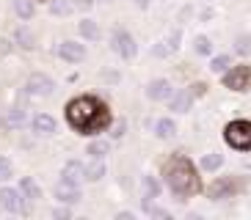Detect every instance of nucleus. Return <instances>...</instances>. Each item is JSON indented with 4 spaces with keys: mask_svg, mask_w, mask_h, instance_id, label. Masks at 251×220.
<instances>
[{
    "mask_svg": "<svg viewBox=\"0 0 251 220\" xmlns=\"http://www.w3.org/2000/svg\"><path fill=\"white\" fill-rule=\"evenodd\" d=\"M11 6H14V14L20 17L23 22L33 20V14H36V6H33V0H14Z\"/></svg>",
    "mask_w": 251,
    "mask_h": 220,
    "instance_id": "24",
    "label": "nucleus"
},
{
    "mask_svg": "<svg viewBox=\"0 0 251 220\" xmlns=\"http://www.w3.org/2000/svg\"><path fill=\"white\" fill-rule=\"evenodd\" d=\"M224 143L235 152H251V121L249 118H235L224 127Z\"/></svg>",
    "mask_w": 251,
    "mask_h": 220,
    "instance_id": "3",
    "label": "nucleus"
},
{
    "mask_svg": "<svg viewBox=\"0 0 251 220\" xmlns=\"http://www.w3.org/2000/svg\"><path fill=\"white\" fill-rule=\"evenodd\" d=\"M52 196L58 204H67V206H75L83 201V193H80V184H69V182H58L52 187Z\"/></svg>",
    "mask_w": 251,
    "mask_h": 220,
    "instance_id": "11",
    "label": "nucleus"
},
{
    "mask_svg": "<svg viewBox=\"0 0 251 220\" xmlns=\"http://www.w3.org/2000/svg\"><path fill=\"white\" fill-rule=\"evenodd\" d=\"M55 55H58L61 61H67V64H80V61H86L89 50H86V44L83 42L64 39V42H58V47H55Z\"/></svg>",
    "mask_w": 251,
    "mask_h": 220,
    "instance_id": "9",
    "label": "nucleus"
},
{
    "mask_svg": "<svg viewBox=\"0 0 251 220\" xmlns=\"http://www.w3.org/2000/svg\"><path fill=\"white\" fill-rule=\"evenodd\" d=\"M61 182L83 184V182H86V162H80V160H67V162H64V168H61Z\"/></svg>",
    "mask_w": 251,
    "mask_h": 220,
    "instance_id": "13",
    "label": "nucleus"
},
{
    "mask_svg": "<svg viewBox=\"0 0 251 220\" xmlns=\"http://www.w3.org/2000/svg\"><path fill=\"white\" fill-rule=\"evenodd\" d=\"M0 209L8 212V215H25L28 212V198L23 196L20 187L3 184V187H0Z\"/></svg>",
    "mask_w": 251,
    "mask_h": 220,
    "instance_id": "5",
    "label": "nucleus"
},
{
    "mask_svg": "<svg viewBox=\"0 0 251 220\" xmlns=\"http://www.w3.org/2000/svg\"><path fill=\"white\" fill-rule=\"evenodd\" d=\"M125 130H127V121H119V124H113V138H125Z\"/></svg>",
    "mask_w": 251,
    "mask_h": 220,
    "instance_id": "32",
    "label": "nucleus"
},
{
    "mask_svg": "<svg viewBox=\"0 0 251 220\" xmlns=\"http://www.w3.org/2000/svg\"><path fill=\"white\" fill-rule=\"evenodd\" d=\"M105 174H108V165H105V160H97V157H91V160L86 162V182H100Z\"/></svg>",
    "mask_w": 251,
    "mask_h": 220,
    "instance_id": "20",
    "label": "nucleus"
},
{
    "mask_svg": "<svg viewBox=\"0 0 251 220\" xmlns=\"http://www.w3.org/2000/svg\"><path fill=\"white\" fill-rule=\"evenodd\" d=\"M14 176V168H11V160H6V157H0V182H8Z\"/></svg>",
    "mask_w": 251,
    "mask_h": 220,
    "instance_id": "31",
    "label": "nucleus"
},
{
    "mask_svg": "<svg viewBox=\"0 0 251 220\" xmlns=\"http://www.w3.org/2000/svg\"><path fill=\"white\" fill-rule=\"evenodd\" d=\"M25 94H28V96H39V99L52 96V94H55V80H52L50 74H45V72H33L28 80H25Z\"/></svg>",
    "mask_w": 251,
    "mask_h": 220,
    "instance_id": "7",
    "label": "nucleus"
},
{
    "mask_svg": "<svg viewBox=\"0 0 251 220\" xmlns=\"http://www.w3.org/2000/svg\"><path fill=\"white\" fill-rule=\"evenodd\" d=\"M28 124H30V130H33V135H39V138H52V135L58 132V121H55L50 113H36Z\"/></svg>",
    "mask_w": 251,
    "mask_h": 220,
    "instance_id": "12",
    "label": "nucleus"
},
{
    "mask_svg": "<svg viewBox=\"0 0 251 220\" xmlns=\"http://www.w3.org/2000/svg\"><path fill=\"white\" fill-rule=\"evenodd\" d=\"M193 52H196V55H201V58H210V55H213V39L204 36V33L193 36Z\"/></svg>",
    "mask_w": 251,
    "mask_h": 220,
    "instance_id": "23",
    "label": "nucleus"
},
{
    "mask_svg": "<svg viewBox=\"0 0 251 220\" xmlns=\"http://www.w3.org/2000/svg\"><path fill=\"white\" fill-rule=\"evenodd\" d=\"M152 132H155V138L157 140H171V138H177V121L169 116H160L155 121V127H152Z\"/></svg>",
    "mask_w": 251,
    "mask_h": 220,
    "instance_id": "15",
    "label": "nucleus"
},
{
    "mask_svg": "<svg viewBox=\"0 0 251 220\" xmlns=\"http://www.w3.org/2000/svg\"><path fill=\"white\" fill-rule=\"evenodd\" d=\"M69 215H72V212H69V206H67V204L58 206V209H52V218H69Z\"/></svg>",
    "mask_w": 251,
    "mask_h": 220,
    "instance_id": "33",
    "label": "nucleus"
},
{
    "mask_svg": "<svg viewBox=\"0 0 251 220\" xmlns=\"http://www.w3.org/2000/svg\"><path fill=\"white\" fill-rule=\"evenodd\" d=\"M163 176H166V187H169L179 201L196 196L199 187H201L199 174H196V168H193V162L188 160V157H182V154H174V157H171L169 165L163 168Z\"/></svg>",
    "mask_w": 251,
    "mask_h": 220,
    "instance_id": "2",
    "label": "nucleus"
},
{
    "mask_svg": "<svg viewBox=\"0 0 251 220\" xmlns=\"http://www.w3.org/2000/svg\"><path fill=\"white\" fill-rule=\"evenodd\" d=\"M166 42H169L171 52H177L179 47H182V44H179V42H182V30H179V28H174V30L169 33V36H166Z\"/></svg>",
    "mask_w": 251,
    "mask_h": 220,
    "instance_id": "30",
    "label": "nucleus"
},
{
    "mask_svg": "<svg viewBox=\"0 0 251 220\" xmlns=\"http://www.w3.org/2000/svg\"><path fill=\"white\" fill-rule=\"evenodd\" d=\"M221 165H224V154H218V152H210V154H204V157L199 160V168L207 171V174L218 171Z\"/></svg>",
    "mask_w": 251,
    "mask_h": 220,
    "instance_id": "25",
    "label": "nucleus"
},
{
    "mask_svg": "<svg viewBox=\"0 0 251 220\" xmlns=\"http://www.w3.org/2000/svg\"><path fill=\"white\" fill-rule=\"evenodd\" d=\"M111 50L116 52L122 61H133L135 55H138V42H135V36L130 33V30L113 28V33H111Z\"/></svg>",
    "mask_w": 251,
    "mask_h": 220,
    "instance_id": "4",
    "label": "nucleus"
},
{
    "mask_svg": "<svg viewBox=\"0 0 251 220\" xmlns=\"http://www.w3.org/2000/svg\"><path fill=\"white\" fill-rule=\"evenodd\" d=\"M163 196V184L155 174H144L141 176V206H144V212L149 215V209L155 206V201Z\"/></svg>",
    "mask_w": 251,
    "mask_h": 220,
    "instance_id": "8",
    "label": "nucleus"
},
{
    "mask_svg": "<svg viewBox=\"0 0 251 220\" xmlns=\"http://www.w3.org/2000/svg\"><path fill=\"white\" fill-rule=\"evenodd\" d=\"M174 83L169 80V77H155V80H149L147 88H144V94H147V99H152V102H169L171 96H174Z\"/></svg>",
    "mask_w": 251,
    "mask_h": 220,
    "instance_id": "10",
    "label": "nucleus"
},
{
    "mask_svg": "<svg viewBox=\"0 0 251 220\" xmlns=\"http://www.w3.org/2000/svg\"><path fill=\"white\" fill-rule=\"evenodd\" d=\"M224 77V86L229 88V91H249L251 88V66L249 64H232V69L229 72L221 74Z\"/></svg>",
    "mask_w": 251,
    "mask_h": 220,
    "instance_id": "6",
    "label": "nucleus"
},
{
    "mask_svg": "<svg viewBox=\"0 0 251 220\" xmlns=\"http://www.w3.org/2000/svg\"><path fill=\"white\" fill-rule=\"evenodd\" d=\"M14 42H17V47H23V50H33V47H36V33H33L28 25H20V28H14Z\"/></svg>",
    "mask_w": 251,
    "mask_h": 220,
    "instance_id": "18",
    "label": "nucleus"
},
{
    "mask_svg": "<svg viewBox=\"0 0 251 220\" xmlns=\"http://www.w3.org/2000/svg\"><path fill=\"white\" fill-rule=\"evenodd\" d=\"M235 52L237 55H251V33H237L235 36Z\"/></svg>",
    "mask_w": 251,
    "mask_h": 220,
    "instance_id": "28",
    "label": "nucleus"
},
{
    "mask_svg": "<svg viewBox=\"0 0 251 220\" xmlns=\"http://www.w3.org/2000/svg\"><path fill=\"white\" fill-rule=\"evenodd\" d=\"M86 154H89V157H97V160H105V157L111 154V140H105V138H94V140H89V146H86Z\"/></svg>",
    "mask_w": 251,
    "mask_h": 220,
    "instance_id": "19",
    "label": "nucleus"
},
{
    "mask_svg": "<svg viewBox=\"0 0 251 220\" xmlns=\"http://www.w3.org/2000/svg\"><path fill=\"white\" fill-rule=\"evenodd\" d=\"M152 55H155V58H169V55H171V47H169V42H166V39H160V42H155V44H152Z\"/></svg>",
    "mask_w": 251,
    "mask_h": 220,
    "instance_id": "29",
    "label": "nucleus"
},
{
    "mask_svg": "<svg viewBox=\"0 0 251 220\" xmlns=\"http://www.w3.org/2000/svg\"><path fill=\"white\" fill-rule=\"evenodd\" d=\"M77 33H80V39H86V42H100V36H102L100 22L89 20V17H83V20L77 22Z\"/></svg>",
    "mask_w": 251,
    "mask_h": 220,
    "instance_id": "17",
    "label": "nucleus"
},
{
    "mask_svg": "<svg viewBox=\"0 0 251 220\" xmlns=\"http://www.w3.org/2000/svg\"><path fill=\"white\" fill-rule=\"evenodd\" d=\"M133 218H135L133 212H119V215H116V220H133Z\"/></svg>",
    "mask_w": 251,
    "mask_h": 220,
    "instance_id": "35",
    "label": "nucleus"
},
{
    "mask_svg": "<svg viewBox=\"0 0 251 220\" xmlns=\"http://www.w3.org/2000/svg\"><path fill=\"white\" fill-rule=\"evenodd\" d=\"M75 0H52L50 3V14L52 17H69V14H75Z\"/></svg>",
    "mask_w": 251,
    "mask_h": 220,
    "instance_id": "27",
    "label": "nucleus"
},
{
    "mask_svg": "<svg viewBox=\"0 0 251 220\" xmlns=\"http://www.w3.org/2000/svg\"><path fill=\"white\" fill-rule=\"evenodd\" d=\"M20 190H23V196L28 198V201H39V198H42V187H39V182L33 176H23V179H20Z\"/></svg>",
    "mask_w": 251,
    "mask_h": 220,
    "instance_id": "21",
    "label": "nucleus"
},
{
    "mask_svg": "<svg viewBox=\"0 0 251 220\" xmlns=\"http://www.w3.org/2000/svg\"><path fill=\"white\" fill-rule=\"evenodd\" d=\"M67 121L77 132H102L111 127V113L94 96H77L67 105Z\"/></svg>",
    "mask_w": 251,
    "mask_h": 220,
    "instance_id": "1",
    "label": "nucleus"
},
{
    "mask_svg": "<svg viewBox=\"0 0 251 220\" xmlns=\"http://www.w3.org/2000/svg\"><path fill=\"white\" fill-rule=\"evenodd\" d=\"M232 69V55L221 52V55H210V72L213 74H224Z\"/></svg>",
    "mask_w": 251,
    "mask_h": 220,
    "instance_id": "22",
    "label": "nucleus"
},
{
    "mask_svg": "<svg viewBox=\"0 0 251 220\" xmlns=\"http://www.w3.org/2000/svg\"><path fill=\"white\" fill-rule=\"evenodd\" d=\"M246 171H249V174H251V165H246Z\"/></svg>",
    "mask_w": 251,
    "mask_h": 220,
    "instance_id": "36",
    "label": "nucleus"
},
{
    "mask_svg": "<svg viewBox=\"0 0 251 220\" xmlns=\"http://www.w3.org/2000/svg\"><path fill=\"white\" fill-rule=\"evenodd\" d=\"M6 124L11 127V130H20V127L28 124V113H25V108H11V110H8Z\"/></svg>",
    "mask_w": 251,
    "mask_h": 220,
    "instance_id": "26",
    "label": "nucleus"
},
{
    "mask_svg": "<svg viewBox=\"0 0 251 220\" xmlns=\"http://www.w3.org/2000/svg\"><path fill=\"white\" fill-rule=\"evenodd\" d=\"M133 6H135V8H141V11H147V8L152 6V0H133Z\"/></svg>",
    "mask_w": 251,
    "mask_h": 220,
    "instance_id": "34",
    "label": "nucleus"
},
{
    "mask_svg": "<svg viewBox=\"0 0 251 220\" xmlns=\"http://www.w3.org/2000/svg\"><path fill=\"white\" fill-rule=\"evenodd\" d=\"M235 190H237V184L232 182L229 176H221V179H215V182L207 187V196L213 198V201H224V198H229Z\"/></svg>",
    "mask_w": 251,
    "mask_h": 220,
    "instance_id": "14",
    "label": "nucleus"
},
{
    "mask_svg": "<svg viewBox=\"0 0 251 220\" xmlns=\"http://www.w3.org/2000/svg\"><path fill=\"white\" fill-rule=\"evenodd\" d=\"M193 91H174V96L169 99V110H174V113H188V110L193 108Z\"/></svg>",
    "mask_w": 251,
    "mask_h": 220,
    "instance_id": "16",
    "label": "nucleus"
}]
</instances>
